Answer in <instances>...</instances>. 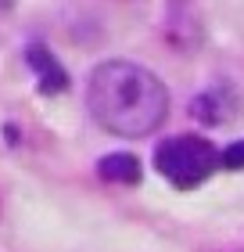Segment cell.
<instances>
[{
    "instance_id": "1",
    "label": "cell",
    "mask_w": 244,
    "mask_h": 252,
    "mask_svg": "<svg viewBox=\"0 0 244 252\" xmlns=\"http://www.w3.org/2000/svg\"><path fill=\"white\" fill-rule=\"evenodd\" d=\"M86 108L101 130L147 137L169 116V90L136 62H101L86 83Z\"/></svg>"
},
{
    "instance_id": "2",
    "label": "cell",
    "mask_w": 244,
    "mask_h": 252,
    "mask_svg": "<svg viewBox=\"0 0 244 252\" xmlns=\"http://www.w3.org/2000/svg\"><path fill=\"white\" fill-rule=\"evenodd\" d=\"M216 166H219V152L205 137L194 133L169 137L155 148V169L176 188H197L201 180L216 173Z\"/></svg>"
},
{
    "instance_id": "3",
    "label": "cell",
    "mask_w": 244,
    "mask_h": 252,
    "mask_svg": "<svg viewBox=\"0 0 244 252\" xmlns=\"http://www.w3.org/2000/svg\"><path fill=\"white\" fill-rule=\"evenodd\" d=\"M165 36L172 47L190 51L201 40V26H197L194 0H165Z\"/></svg>"
},
{
    "instance_id": "4",
    "label": "cell",
    "mask_w": 244,
    "mask_h": 252,
    "mask_svg": "<svg viewBox=\"0 0 244 252\" xmlns=\"http://www.w3.org/2000/svg\"><path fill=\"white\" fill-rule=\"evenodd\" d=\"M237 108H241V101H237V94L230 87H208L205 94H197L194 101H190V112H194V119H201V123H208V126H219V123H230L237 116Z\"/></svg>"
},
{
    "instance_id": "5",
    "label": "cell",
    "mask_w": 244,
    "mask_h": 252,
    "mask_svg": "<svg viewBox=\"0 0 244 252\" xmlns=\"http://www.w3.org/2000/svg\"><path fill=\"white\" fill-rule=\"evenodd\" d=\"M29 65L36 68V76H40V90L43 94H61V90L68 87V76H65V68L57 65L54 58L43 47H29Z\"/></svg>"
},
{
    "instance_id": "6",
    "label": "cell",
    "mask_w": 244,
    "mask_h": 252,
    "mask_svg": "<svg viewBox=\"0 0 244 252\" xmlns=\"http://www.w3.org/2000/svg\"><path fill=\"white\" fill-rule=\"evenodd\" d=\"M97 169H101L104 180H115V184H140V158L130 155V152L104 155L97 162Z\"/></svg>"
},
{
    "instance_id": "7",
    "label": "cell",
    "mask_w": 244,
    "mask_h": 252,
    "mask_svg": "<svg viewBox=\"0 0 244 252\" xmlns=\"http://www.w3.org/2000/svg\"><path fill=\"white\" fill-rule=\"evenodd\" d=\"M219 166H223V169H244V141H234L230 148H223Z\"/></svg>"
}]
</instances>
